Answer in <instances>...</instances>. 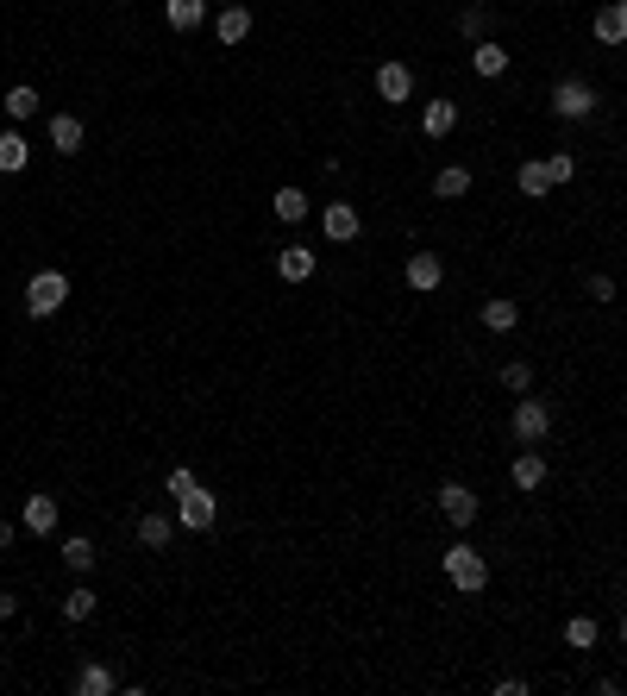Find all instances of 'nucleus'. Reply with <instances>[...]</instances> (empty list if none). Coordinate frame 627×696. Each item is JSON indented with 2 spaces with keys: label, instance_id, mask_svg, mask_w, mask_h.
<instances>
[{
  "label": "nucleus",
  "instance_id": "obj_1",
  "mask_svg": "<svg viewBox=\"0 0 627 696\" xmlns=\"http://www.w3.org/2000/svg\"><path fill=\"white\" fill-rule=\"evenodd\" d=\"M439 565H446V577H452V584L464 590V596H477L483 584H490V559H483V552L477 546H446V559H439Z\"/></svg>",
  "mask_w": 627,
  "mask_h": 696
},
{
  "label": "nucleus",
  "instance_id": "obj_13",
  "mask_svg": "<svg viewBox=\"0 0 627 696\" xmlns=\"http://www.w3.org/2000/svg\"><path fill=\"white\" fill-rule=\"evenodd\" d=\"M170 540H176V521L170 515H138V546H145V552H170Z\"/></svg>",
  "mask_w": 627,
  "mask_h": 696
},
{
  "label": "nucleus",
  "instance_id": "obj_16",
  "mask_svg": "<svg viewBox=\"0 0 627 696\" xmlns=\"http://www.w3.org/2000/svg\"><path fill=\"white\" fill-rule=\"evenodd\" d=\"M19 521H26V533H57V496H26V515H19Z\"/></svg>",
  "mask_w": 627,
  "mask_h": 696
},
{
  "label": "nucleus",
  "instance_id": "obj_28",
  "mask_svg": "<svg viewBox=\"0 0 627 696\" xmlns=\"http://www.w3.org/2000/svg\"><path fill=\"white\" fill-rule=\"evenodd\" d=\"M515 182H521V195H527V201H546V195H552L546 164H521V170H515Z\"/></svg>",
  "mask_w": 627,
  "mask_h": 696
},
{
  "label": "nucleus",
  "instance_id": "obj_30",
  "mask_svg": "<svg viewBox=\"0 0 627 696\" xmlns=\"http://www.w3.org/2000/svg\"><path fill=\"white\" fill-rule=\"evenodd\" d=\"M502 389H508V396H533V364L508 358V364H502Z\"/></svg>",
  "mask_w": 627,
  "mask_h": 696
},
{
  "label": "nucleus",
  "instance_id": "obj_39",
  "mask_svg": "<svg viewBox=\"0 0 627 696\" xmlns=\"http://www.w3.org/2000/svg\"><path fill=\"white\" fill-rule=\"evenodd\" d=\"M0 659H7V653H0Z\"/></svg>",
  "mask_w": 627,
  "mask_h": 696
},
{
  "label": "nucleus",
  "instance_id": "obj_6",
  "mask_svg": "<svg viewBox=\"0 0 627 696\" xmlns=\"http://www.w3.org/2000/svg\"><path fill=\"white\" fill-rule=\"evenodd\" d=\"M214 515H220V502H214V490H201V483H195V490L182 496V508H176V521L189 527V533H207V527H214Z\"/></svg>",
  "mask_w": 627,
  "mask_h": 696
},
{
  "label": "nucleus",
  "instance_id": "obj_31",
  "mask_svg": "<svg viewBox=\"0 0 627 696\" xmlns=\"http://www.w3.org/2000/svg\"><path fill=\"white\" fill-rule=\"evenodd\" d=\"M458 32L471 38V44H483V32H490V13H483V7H464V13H458Z\"/></svg>",
  "mask_w": 627,
  "mask_h": 696
},
{
  "label": "nucleus",
  "instance_id": "obj_17",
  "mask_svg": "<svg viewBox=\"0 0 627 696\" xmlns=\"http://www.w3.org/2000/svg\"><path fill=\"white\" fill-rule=\"evenodd\" d=\"M471 69H477V76H483V82H496V76H502V69H508V51H502V44H496V38H483V44H471Z\"/></svg>",
  "mask_w": 627,
  "mask_h": 696
},
{
  "label": "nucleus",
  "instance_id": "obj_38",
  "mask_svg": "<svg viewBox=\"0 0 627 696\" xmlns=\"http://www.w3.org/2000/svg\"><path fill=\"white\" fill-rule=\"evenodd\" d=\"M220 7H232V0H220Z\"/></svg>",
  "mask_w": 627,
  "mask_h": 696
},
{
  "label": "nucleus",
  "instance_id": "obj_12",
  "mask_svg": "<svg viewBox=\"0 0 627 696\" xmlns=\"http://www.w3.org/2000/svg\"><path fill=\"white\" fill-rule=\"evenodd\" d=\"M590 32H596V44H627V0H609Z\"/></svg>",
  "mask_w": 627,
  "mask_h": 696
},
{
  "label": "nucleus",
  "instance_id": "obj_20",
  "mask_svg": "<svg viewBox=\"0 0 627 696\" xmlns=\"http://www.w3.org/2000/svg\"><path fill=\"white\" fill-rule=\"evenodd\" d=\"M508 477H515V490H540V483H546V458L540 452H515V471H508Z\"/></svg>",
  "mask_w": 627,
  "mask_h": 696
},
{
  "label": "nucleus",
  "instance_id": "obj_27",
  "mask_svg": "<svg viewBox=\"0 0 627 696\" xmlns=\"http://www.w3.org/2000/svg\"><path fill=\"white\" fill-rule=\"evenodd\" d=\"M596 640H602V628H596L590 615H571V621H565V646H571V653H590Z\"/></svg>",
  "mask_w": 627,
  "mask_h": 696
},
{
  "label": "nucleus",
  "instance_id": "obj_36",
  "mask_svg": "<svg viewBox=\"0 0 627 696\" xmlns=\"http://www.w3.org/2000/svg\"><path fill=\"white\" fill-rule=\"evenodd\" d=\"M13 546V521H0V552H7Z\"/></svg>",
  "mask_w": 627,
  "mask_h": 696
},
{
  "label": "nucleus",
  "instance_id": "obj_2",
  "mask_svg": "<svg viewBox=\"0 0 627 696\" xmlns=\"http://www.w3.org/2000/svg\"><path fill=\"white\" fill-rule=\"evenodd\" d=\"M63 301H69V276L63 270H38L32 283H26V314L32 320H51Z\"/></svg>",
  "mask_w": 627,
  "mask_h": 696
},
{
  "label": "nucleus",
  "instance_id": "obj_23",
  "mask_svg": "<svg viewBox=\"0 0 627 696\" xmlns=\"http://www.w3.org/2000/svg\"><path fill=\"white\" fill-rule=\"evenodd\" d=\"M270 207H276V220H289V226H295V220H308V207H314V201H308V189H276Z\"/></svg>",
  "mask_w": 627,
  "mask_h": 696
},
{
  "label": "nucleus",
  "instance_id": "obj_11",
  "mask_svg": "<svg viewBox=\"0 0 627 696\" xmlns=\"http://www.w3.org/2000/svg\"><path fill=\"white\" fill-rule=\"evenodd\" d=\"M320 226H327V239H333V245H345V239H358V226H364V220H358V207H352V201H333L327 214H320Z\"/></svg>",
  "mask_w": 627,
  "mask_h": 696
},
{
  "label": "nucleus",
  "instance_id": "obj_8",
  "mask_svg": "<svg viewBox=\"0 0 627 696\" xmlns=\"http://www.w3.org/2000/svg\"><path fill=\"white\" fill-rule=\"evenodd\" d=\"M377 95L396 101V107L414 101V69H408V63H383V69H377Z\"/></svg>",
  "mask_w": 627,
  "mask_h": 696
},
{
  "label": "nucleus",
  "instance_id": "obj_19",
  "mask_svg": "<svg viewBox=\"0 0 627 696\" xmlns=\"http://www.w3.org/2000/svg\"><path fill=\"white\" fill-rule=\"evenodd\" d=\"M164 19H170V32H195L207 19V0H164Z\"/></svg>",
  "mask_w": 627,
  "mask_h": 696
},
{
  "label": "nucleus",
  "instance_id": "obj_35",
  "mask_svg": "<svg viewBox=\"0 0 627 696\" xmlns=\"http://www.w3.org/2000/svg\"><path fill=\"white\" fill-rule=\"evenodd\" d=\"M13 615H19V596H13V590H0V621H13Z\"/></svg>",
  "mask_w": 627,
  "mask_h": 696
},
{
  "label": "nucleus",
  "instance_id": "obj_32",
  "mask_svg": "<svg viewBox=\"0 0 627 696\" xmlns=\"http://www.w3.org/2000/svg\"><path fill=\"white\" fill-rule=\"evenodd\" d=\"M546 176H552V189H559V182H571V176H577V157H571V151H552V157H546Z\"/></svg>",
  "mask_w": 627,
  "mask_h": 696
},
{
  "label": "nucleus",
  "instance_id": "obj_14",
  "mask_svg": "<svg viewBox=\"0 0 627 696\" xmlns=\"http://www.w3.org/2000/svg\"><path fill=\"white\" fill-rule=\"evenodd\" d=\"M82 138H88V126L76 120V113H51V145H57L63 157H76V151H82Z\"/></svg>",
  "mask_w": 627,
  "mask_h": 696
},
{
  "label": "nucleus",
  "instance_id": "obj_18",
  "mask_svg": "<svg viewBox=\"0 0 627 696\" xmlns=\"http://www.w3.org/2000/svg\"><path fill=\"white\" fill-rule=\"evenodd\" d=\"M452 126H458V101H427L421 107V132L427 138H446Z\"/></svg>",
  "mask_w": 627,
  "mask_h": 696
},
{
  "label": "nucleus",
  "instance_id": "obj_5",
  "mask_svg": "<svg viewBox=\"0 0 627 696\" xmlns=\"http://www.w3.org/2000/svg\"><path fill=\"white\" fill-rule=\"evenodd\" d=\"M433 502H439V515H446L458 533L471 527V521H477V508H483V502H477V490H464V483H439V496H433Z\"/></svg>",
  "mask_w": 627,
  "mask_h": 696
},
{
  "label": "nucleus",
  "instance_id": "obj_10",
  "mask_svg": "<svg viewBox=\"0 0 627 696\" xmlns=\"http://www.w3.org/2000/svg\"><path fill=\"white\" fill-rule=\"evenodd\" d=\"M214 38H220V44H245V38H251V7H239V0H232V7H220V13H214Z\"/></svg>",
  "mask_w": 627,
  "mask_h": 696
},
{
  "label": "nucleus",
  "instance_id": "obj_37",
  "mask_svg": "<svg viewBox=\"0 0 627 696\" xmlns=\"http://www.w3.org/2000/svg\"><path fill=\"white\" fill-rule=\"evenodd\" d=\"M621 646H627V615H621Z\"/></svg>",
  "mask_w": 627,
  "mask_h": 696
},
{
  "label": "nucleus",
  "instance_id": "obj_33",
  "mask_svg": "<svg viewBox=\"0 0 627 696\" xmlns=\"http://www.w3.org/2000/svg\"><path fill=\"white\" fill-rule=\"evenodd\" d=\"M189 490H195V471H182V464H176V471L164 477V496H170V502H182Z\"/></svg>",
  "mask_w": 627,
  "mask_h": 696
},
{
  "label": "nucleus",
  "instance_id": "obj_24",
  "mask_svg": "<svg viewBox=\"0 0 627 696\" xmlns=\"http://www.w3.org/2000/svg\"><path fill=\"white\" fill-rule=\"evenodd\" d=\"M26 164H32V145H26L19 132H0V170H7V176H19Z\"/></svg>",
  "mask_w": 627,
  "mask_h": 696
},
{
  "label": "nucleus",
  "instance_id": "obj_4",
  "mask_svg": "<svg viewBox=\"0 0 627 696\" xmlns=\"http://www.w3.org/2000/svg\"><path fill=\"white\" fill-rule=\"evenodd\" d=\"M552 113H559V120H590L596 113V88L584 76H565L559 88H552Z\"/></svg>",
  "mask_w": 627,
  "mask_h": 696
},
{
  "label": "nucleus",
  "instance_id": "obj_21",
  "mask_svg": "<svg viewBox=\"0 0 627 696\" xmlns=\"http://www.w3.org/2000/svg\"><path fill=\"white\" fill-rule=\"evenodd\" d=\"M0 107H7V120H38V88H26V82H13L7 88V101H0Z\"/></svg>",
  "mask_w": 627,
  "mask_h": 696
},
{
  "label": "nucleus",
  "instance_id": "obj_22",
  "mask_svg": "<svg viewBox=\"0 0 627 696\" xmlns=\"http://www.w3.org/2000/svg\"><path fill=\"white\" fill-rule=\"evenodd\" d=\"M433 195H439V201H458V195H471V170H464V164H446V170L433 176Z\"/></svg>",
  "mask_w": 627,
  "mask_h": 696
},
{
  "label": "nucleus",
  "instance_id": "obj_3",
  "mask_svg": "<svg viewBox=\"0 0 627 696\" xmlns=\"http://www.w3.org/2000/svg\"><path fill=\"white\" fill-rule=\"evenodd\" d=\"M508 433H515V446H540V439L552 433V408H546V402H533V396H515Z\"/></svg>",
  "mask_w": 627,
  "mask_h": 696
},
{
  "label": "nucleus",
  "instance_id": "obj_25",
  "mask_svg": "<svg viewBox=\"0 0 627 696\" xmlns=\"http://www.w3.org/2000/svg\"><path fill=\"white\" fill-rule=\"evenodd\" d=\"M95 559H101V552H95L88 533H69V540H63V565L69 571H95Z\"/></svg>",
  "mask_w": 627,
  "mask_h": 696
},
{
  "label": "nucleus",
  "instance_id": "obj_26",
  "mask_svg": "<svg viewBox=\"0 0 627 696\" xmlns=\"http://www.w3.org/2000/svg\"><path fill=\"white\" fill-rule=\"evenodd\" d=\"M101 609V596L88 590V584H76V590H63V621H88Z\"/></svg>",
  "mask_w": 627,
  "mask_h": 696
},
{
  "label": "nucleus",
  "instance_id": "obj_29",
  "mask_svg": "<svg viewBox=\"0 0 627 696\" xmlns=\"http://www.w3.org/2000/svg\"><path fill=\"white\" fill-rule=\"evenodd\" d=\"M76 696H113V671L107 665H82L76 671Z\"/></svg>",
  "mask_w": 627,
  "mask_h": 696
},
{
  "label": "nucleus",
  "instance_id": "obj_34",
  "mask_svg": "<svg viewBox=\"0 0 627 696\" xmlns=\"http://www.w3.org/2000/svg\"><path fill=\"white\" fill-rule=\"evenodd\" d=\"M590 295H596V301H615V276L596 270V276H590Z\"/></svg>",
  "mask_w": 627,
  "mask_h": 696
},
{
  "label": "nucleus",
  "instance_id": "obj_15",
  "mask_svg": "<svg viewBox=\"0 0 627 696\" xmlns=\"http://www.w3.org/2000/svg\"><path fill=\"white\" fill-rule=\"evenodd\" d=\"M483 327H490V333H515L521 327V301L490 295V301H483Z\"/></svg>",
  "mask_w": 627,
  "mask_h": 696
},
{
  "label": "nucleus",
  "instance_id": "obj_7",
  "mask_svg": "<svg viewBox=\"0 0 627 696\" xmlns=\"http://www.w3.org/2000/svg\"><path fill=\"white\" fill-rule=\"evenodd\" d=\"M402 276H408V289H414V295H433L439 283H446V264H439V251H414Z\"/></svg>",
  "mask_w": 627,
  "mask_h": 696
},
{
  "label": "nucleus",
  "instance_id": "obj_9",
  "mask_svg": "<svg viewBox=\"0 0 627 696\" xmlns=\"http://www.w3.org/2000/svg\"><path fill=\"white\" fill-rule=\"evenodd\" d=\"M276 276H283V283H308L314 276V245H283L276 251Z\"/></svg>",
  "mask_w": 627,
  "mask_h": 696
}]
</instances>
